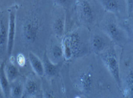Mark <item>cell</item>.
I'll use <instances>...</instances> for the list:
<instances>
[{"instance_id":"cell-1","label":"cell","mask_w":133,"mask_h":98,"mask_svg":"<svg viewBox=\"0 0 133 98\" xmlns=\"http://www.w3.org/2000/svg\"><path fill=\"white\" fill-rule=\"evenodd\" d=\"M101 59L105 67L115 80L118 87L122 86V81L120 77V69L119 63L115 54L112 52H108L101 55Z\"/></svg>"},{"instance_id":"cell-2","label":"cell","mask_w":133,"mask_h":98,"mask_svg":"<svg viewBox=\"0 0 133 98\" xmlns=\"http://www.w3.org/2000/svg\"><path fill=\"white\" fill-rule=\"evenodd\" d=\"M16 9L12 8L8 17L7 30V57L12 56L16 36Z\"/></svg>"},{"instance_id":"cell-3","label":"cell","mask_w":133,"mask_h":98,"mask_svg":"<svg viewBox=\"0 0 133 98\" xmlns=\"http://www.w3.org/2000/svg\"><path fill=\"white\" fill-rule=\"evenodd\" d=\"M39 32L40 26L38 22L35 20H28L22 25V35L26 43H35L37 39Z\"/></svg>"},{"instance_id":"cell-4","label":"cell","mask_w":133,"mask_h":98,"mask_svg":"<svg viewBox=\"0 0 133 98\" xmlns=\"http://www.w3.org/2000/svg\"><path fill=\"white\" fill-rule=\"evenodd\" d=\"M4 18H0V65L6 61L7 56V30L8 22Z\"/></svg>"},{"instance_id":"cell-5","label":"cell","mask_w":133,"mask_h":98,"mask_svg":"<svg viewBox=\"0 0 133 98\" xmlns=\"http://www.w3.org/2000/svg\"><path fill=\"white\" fill-rule=\"evenodd\" d=\"M39 90L40 87L37 81L32 78H27L24 83L22 98L35 97L38 94Z\"/></svg>"},{"instance_id":"cell-6","label":"cell","mask_w":133,"mask_h":98,"mask_svg":"<svg viewBox=\"0 0 133 98\" xmlns=\"http://www.w3.org/2000/svg\"><path fill=\"white\" fill-rule=\"evenodd\" d=\"M42 63L44 65V74H45L46 77L51 78L57 75L59 70V65L58 64H55L50 60L47 54V52L44 53Z\"/></svg>"},{"instance_id":"cell-7","label":"cell","mask_w":133,"mask_h":98,"mask_svg":"<svg viewBox=\"0 0 133 98\" xmlns=\"http://www.w3.org/2000/svg\"><path fill=\"white\" fill-rule=\"evenodd\" d=\"M104 31L110 39L116 43H119L122 40V33L118 25L114 22H109L105 25Z\"/></svg>"},{"instance_id":"cell-8","label":"cell","mask_w":133,"mask_h":98,"mask_svg":"<svg viewBox=\"0 0 133 98\" xmlns=\"http://www.w3.org/2000/svg\"><path fill=\"white\" fill-rule=\"evenodd\" d=\"M4 71L10 83L19 78V73L18 67L10 58H9V61H5L4 64Z\"/></svg>"},{"instance_id":"cell-9","label":"cell","mask_w":133,"mask_h":98,"mask_svg":"<svg viewBox=\"0 0 133 98\" xmlns=\"http://www.w3.org/2000/svg\"><path fill=\"white\" fill-rule=\"evenodd\" d=\"M28 59L30 65L35 74L39 77H43L44 75V70L42 61L32 52H29Z\"/></svg>"},{"instance_id":"cell-10","label":"cell","mask_w":133,"mask_h":98,"mask_svg":"<svg viewBox=\"0 0 133 98\" xmlns=\"http://www.w3.org/2000/svg\"><path fill=\"white\" fill-rule=\"evenodd\" d=\"M77 3L82 18L88 22H92L94 18V11L90 3L85 0L78 1Z\"/></svg>"},{"instance_id":"cell-11","label":"cell","mask_w":133,"mask_h":98,"mask_svg":"<svg viewBox=\"0 0 133 98\" xmlns=\"http://www.w3.org/2000/svg\"><path fill=\"white\" fill-rule=\"evenodd\" d=\"M23 86L22 80L19 78L10 83V97L9 98H22L23 95Z\"/></svg>"},{"instance_id":"cell-12","label":"cell","mask_w":133,"mask_h":98,"mask_svg":"<svg viewBox=\"0 0 133 98\" xmlns=\"http://www.w3.org/2000/svg\"><path fill=\"white\" fill-rule=\"evenodd\" d=\"M92 76L91 73L88 72H84L79 77V85L82 91L84 92H88L90 91L92 87Z\"/></svg>"},{"instance_id":"cell-13","label":"cell","mask_w":133,"mask_h":98,"mask_svg":"<svg viewBox=\"0 0 133 98\" xmlns=\"http://www.w3.org/2000/svg\"><path fill=\"white\" fill-rule=\"evenodd\" d=\"M3 63L1 65V73H0V86L3 91L6 98H9L10 97V82L8 80L5 71H4V64Z\"/></svg>"},{"instance_id":"cell-14","label":"cell","mask_w":133,"mask_h":98,"mask_svg":"<svg viewBox=\"0 0 133 98\" xmlns=\"http://www.w3.org/2000/svg\"><path fill=\"white\" fill-rule=\"evenodd\" d=\"M101 6L105 10L112 13H117L119 10V1L117 0H102L99 1Z\"/></svg>"},{"instance_id":"cell-15","label":"cell","mask_w":133,"mask_h":98,"mask_svg":"<svg viewBox=\"0 0 133 98\" xmlns=\"http://www.w3.org/2000/svg\"><path fill=\"white\" fill-rule=\"evenodd\" d=\"M65 29L64 19L62 16L57 17L54 21L53 25V30L55 33L58 37H62L64 35Z\"/></svg>"},{"instance_id":"cell-16","label":"cell","mask_w":133,"mask_h":98,"mask_svg":"<svg viewBox=\"0 0 133 98\" xmlns=\"http://www.w3.org/2000/svg\"><path fill=\"white\" fill-rule=\"evenodd\" d=\"M92 47L96 52H102L105 47V41L99 35H94L92 39Z\"/></svg>"},{"instance_id":"cell-17","label":"cell","mask_w":133,"mask_h":98,"mask_svg":"<svg viewBox=\"0 0 133 98\" xmlns=\"http://www.w3.org/2000/svg\"><path fill=\"white\" fill-rule=\"evenodd\" d=\"M51 55L52 56V61L55 63V61H57L62 58L63 56V51L61 45L55 44L53 45V47L51 49ZM56 64V63H55Z\"/></svg>"},{"instance_id":"cell-18","label":"cell","mask_w":133,"mask_h":98,"mask_svg":"<svg viewBox=\"0 0 133 98\" xmlns=\"http://www.w3.org/2000/svg\"><path fill=\"white\" fill-rule=\"evenodd\" d=\"M16 61L17 64L19 65V67H24L26 64V58L25 56H24V54L22 53H19L16 56Z\"/></svg>"},{"instance_id":"cell-19","label":"cell","mask_w":133,"mask_h":98,"mask_svg":"<svg viewBox=\"0 0 133 98\" xmlns=\"http://www.w3.org/2000/svg\"><path fill=\"white\" fill-rule=\"evenodd\" d=\"M127 13H128L129 16H132V11H133V1L132 0L131 1H127Z\"/></svg>"},{"instance_id":"cell-20","label":"cell","mask_w":133,"mask_h":98,"mask_svg":"<svg viewBox=\"0 0 133 98\" xmlns=\"http://www.w3.org/2000/svg\"><path fill=\"white\" fill-rule=\"evenodd\" d=\"M42 95L44 98H55L54 95L51 91L48 90H44L42 93Z\"/></svg>"},{"instance_id":"cell-21","label":"cell","mask_w":133,"mask_h":98,"mask_svg":"<svg viewBox=\"0 0 133 98\" xmlns=\"http://www.w3.org/2000/svg\"><path fill=\"white\" fill-rule=\"evenodd\" d=\"M0 98H6L3 91L2 89H1V86H0Z\"/></svg>"},{"instance_id":"cell-22","label":"cell","mask_w":133,"mask_h":98,"mask_svg":"<svg viewBox=\"0 0 133 98\" xmlns=\"http://www.w3.org/2000/svg\"><path fill=\"white\" fill-rule=\"evenodd\" d=\"M40 98H44V97H43V95H42H42H40Z\"/></svg>"},{"instance_id":"cell-23","label":"cell","mask_w":133,"mask_h":98,"mask_svg":"<svg viewBox=\"0 0 133 98\" xmlns=\"http://www.w3.org/2000/svg\"><path fill=\"white\" fill-rule=\"evenodd\" d=\"M75 98H81V97H78V96H77V97H75Z\"/></svg>"},{"instance_id":"cell-24","label":"cell","mask_w":133,"mask_h":98,"mask_svg":"<svg viewBox=\"0 0 133 98\" xmlns=\"http://www.w3.org/2000/svg\"><path fill=\"white\" fill-rule=\"evenodd\" d=\"M0 73H1V65H0Z\"/></svg>"},{"instance_id":"cell-25","label":"cell","mask_w":133,"mask_h":98,"mask_svg":"<svg viewBox=\"0 0 133 98\" xmlns=\"http://www.w3.org/2000/svg\"><path fill=\"white\" fill-rule=\"evenodd\" d=\"M31 98H36V97H31Z\"/></svg>"}]
</instances>
